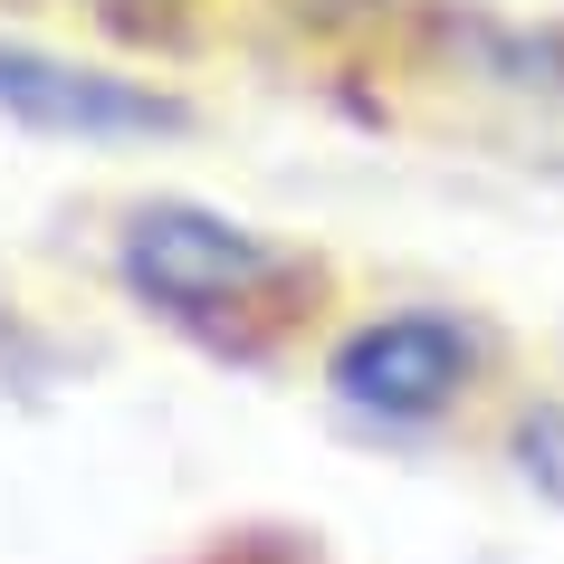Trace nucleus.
<instances>
[{
	"label": "nucleus",
	"instance_id": "4",
	"mask_svg": "<svg viewBox=\"0 0 564 564\" xmlns=\"http://www.w3.org/2000/svg\"><path fill=\"white\" fill-rule=\"evenodd\" d=\"M507 459H517L527 488H545V498L564 507V402H527L517 431H507Z\"/></svg>",
	"mask_w": 564,
	"mask_h": 564
},
{
	"label": "nucleus",
	"instance_id": "1",
	"mask_svg": "<svg viewBox=\"0 0 564 564\" xmlns=\"http://www.w3.org/2000/svg\"><path fill=\"white\" fill-rule=\"evenodd\" d=\"M116 268L153 316H173L210 345H249V335L288 326L316 288V268L297 249L239 230L230 210H202V202H134L116 220Z\"/></svg>",
	"mask_w": 564,
	"mask_h": 564
},
{
	"label": "nucleus",
	"instance_id": "2",
	"mask_svg": "<svg viewBox=\"0 0 564 564\" xmlns=\"http://www.w3.org/2000/svg\"><path fill=\"white\" fill-rule=\"evenodd\" d=\"M488 373H498V335L459 306H383L345 326L326 355V392L373 431H441L449 412L478 402Z\"/></svg>",
	"mask_w": 564,
	"mask_h": 564
},
{
	"label": "nucleus",
	"instance_id": "5",
	"mask_svg": "<svg viewBox=\"0 0 564 564\" xmlns=\"http://www.w3.org/2000/svg\"><path fill=\"white\" fill-rule=\"evenodd\" d=\"M0 345H10V306H0Z\"/></svg>",
	"mask_w": 564,
	"mask_h": 564
},
{
	"label": "nucleus",
	"instance_id": "3",
	"mask_svg": "<svg viewBox=\"0 0 564 564\" xmlns=\"http://www.w3.org/2000/svg\"><path fill=\"white\" fill-rule=\"evenodd\" d=\"M0 116H20L30 134H58V144H153V134H192V106L144 77H116V67H77L48 58V48H20L0 39Z\"/></svg>",
	"mask_w": 564,
	"mask_h": 564
}]
</instances>
